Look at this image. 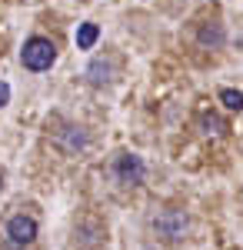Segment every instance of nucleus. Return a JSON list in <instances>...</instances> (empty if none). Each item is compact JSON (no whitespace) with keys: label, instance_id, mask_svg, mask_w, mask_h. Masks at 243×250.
Here are the masks:
<instances>
[{"label":"nucleus","instance_id":"f8f14e48","mask_svg":"<svg viewBox=\"0 0 243 250\" xmlns=\"http://www.w3.org/2000/svg\"><path fill=\"white\" fill-rule=\"evenodd\" d=\"M0 187H3V180H0Z\"/></svg>","mask_w":243,"mask_h":250},{"label":"nucleus","instance_id":"20e7f679","mask_svg":"<svg viewBox=\"0 0 243 250\" xmlns=\"http://www.w3.org/2000/svg\"><path fill=\"white\" fill-rule=\"evenodd\" d=\"M143 160L137 154H123L120 160H117V177H120V184H130V187H137V184H143Z\"/></svg>","mask_w":243,"mask_h":250},{"label":"nucleus","instance_id":"39448f33","mask_svg":"<svg viewBox=\"0 0 243 250\" xmlns=\"http://www.w3.org/2000/svg\"><path fill=\"white\" fill-rule=\"evenodd\" d=\"M197 37H200V43H203V47H210V50H220V47H223V40H226L220 23H203Z\"/></svg>","mask_w":243,"mask_h":250},{"label":"nucleus","instance_id":"f257e3e1","mask_svg":"<svg viewBox=\"0 0 243 250\" xmlns=\"http://www.w3.org/2000/svg\"><path fill=\"white\" fill-rule=\"evenodd\" d=\"M20 60H23V67L27 70H34V74H43V70H50L57 60V47L54 40L47 37H30L23 43V50H20Z\"/></svg>","mask_w":243,"mask_h":250},{"label":"nucleus","instance_id":"0eeeda50","mask_svg":"<svg viewBox=\"0 0 243 250\" xmlns=\"http://www.w3.org/2000/svg\"><path fill=\"white\" fill-rule=\"evenodd\" d=\"M87 74H90V83H97V87H100V83H110V63H103V60H94Z\"/></svg>","mask_w":243,"mask_h":250},{"label":"nucleus","instance_id":"f03ea898","mask_svg":"<svg viewBox=\"0 0 243 250\" xmlns=\"http://www.w3.org/2000/svg\"><path fill=\"white\" fill-rule=\"evenodd\" d=\"M153 230H157V237H163L167 244H173V240H180L183 233H187V213L183 210H163L153 217Z\"/></svg>","mask_w":243,"mask_h":250},{"label":"nucleus","instance_id":"9b49d317","mask_svg":"<svg viewBox=\"0 0 243 250\" xmlns=\"http://www.w3.org/2000/svg\"><path fill=\"white\" fill-rule=\"evenodd\" d=\"M7 100H10V87H7V83H3V80H0V107H3V104H7Z\"/></svg>","mask_w":243,"mask_h":250},{"label":"nucleus","instance_id":"423d86ee","mask_svg":"<svg viewBox=\"0 0 243 250\" xmlns=\"http://www.w3.org/2000/svg\"><path fill=\"white\" fill-rule=\"evenodd\" d=\"M97 40H100V27L97 23H80L77 27V47L80 50H90Z\"/></svg>","mask_w":243,"mask_h":250},{"label":"nucleus","instance_id":"7ed1b4c3","mask_svg":"<svg viewBox=\"0 0 243 250\" xmlns=\"http://www.w3.org/2000/svg\"><path fill=\"white\" fill-rule=\"evenodd\" d=\"M7 240H10V247H30L37 240V220L27 217V213L10 217L7 220Z\"/></svg>","mask_w":243,"mask_h":250},{"label":"nucleus","instance_id":"1a4fd4ad","mask_svg":"<svg viewBox=\"0 0 243 250\" xmlns=\"http://www.w3.org/2000/svg\"><path fill=\"white\" fill-rule=\"evenodd\" d=\"M67 130H70V134H67V140H63V147H67V150H80V147L87 144V134H83L80 127H67Z\"/></svg>","mask_w":243,"mask_h":250},{"label":"nucleus","instance_id":"9d476101","mask_svg":"<svg viewBox=\"0 0 243 250\" xmlns=\"http://www.w3.org/2000/svg\"><path fill=\"white\" fill-rule=\"evenodd\" d=\"M203 130H206V134H223L226 124L217 114H203Z\"/></svg>","mask_w":243,"mask_h":250},{"label":"nucleus","instance_id":"6e6552de","mask_svg":"<svg viewBox=\"0 0 243 250\" xmlns=\"http://www.w3.org/2000/svg\"><path fill=\"white\" fill-rule=\"evenodd\" d=\"M220 100H223L226 110H237V114L243 110V90H233V87H226V90H220Z\"/></svg>","mask_w":243,"mask_h":250}]
</instances>
